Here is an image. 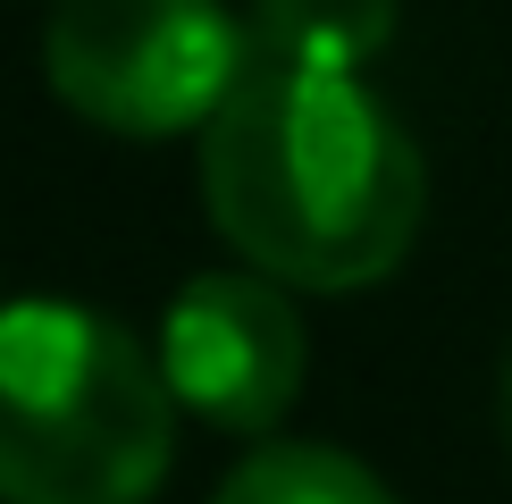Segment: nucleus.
<instances>
[{"mask_svg": "<svg viewBox=\"0 0 512 504\" xmlns=\"http://www.w3.org/2000/svg\"><path fill=\"white\" fill-rule=\"evenodd\" d=\"M202 210L252 278L345 294L412 252L429 168L361 76L261 68L202 126Z\"/></svg>", "mask_w": 512, "mask_h": 504, "instance_id": "f257e3e1", "label": "nucleus"}, {"mask_svg": "<svg viewBox=\"0 0 512 504\" xmlns=\"http://www.w3.org/2000/svg\"><path fill=\"white\" fill-rule=\"evenodd\" d=\"M177 404L118 320L59 294L0 303V504H143Z\"/></svg>", "mask_w": 512, "mask_h": 504, "instance_id": "f03ea898", "label": "nucleus"}, {"mask_svg": "<svg viewBox=\"0 0 512 504\" xmlns=\"http://www.w3.org/2000/svg\"><path fill=\"white\" fill-rule=\"evenodd\" d=\"M252 68L244 17L219 0H59L42 34V76L76 118L110 135L210 126Z\"/></svg>", "mask_w": 512, "mask_h": 504, "instance_id": "7ed1b4c3", "label": "nucleus"}, {"mask_svg": "<svg viewBox=\"0 0 512 504\" xmlns=\"http://www.w3.org/2000/svg\"><path fill=\"white\" fill-rule=\"evenodd\" d=\"M303 311L286 286L244 278V269H210L185 278L160 328V378L168 404H194L210 429L269 437L303 395Z\"/></svg>", "mask_w": 512, "mask_h": 504, "instance_id": "20e7f679", "label": "nucleus"}, {"mask_svg": "<svg viewBox=\"0 0 512 504\" xmlns=\"http://www.w3.org/2000/svg\"><path fill=\"white\" fill-rule=\"evenodd\" d=\"M403 0H252L244 34L261 68H303V76H353L395 42Z\"/></svg>", "mask_w": 512, "mask_h": 504, "instance_id": "39448f33", "label": "nucleus"}, {"mask_svg": "<svg viewBox=\"0 0 512 504\" xmlns=\"http://www.w3.org/2000/svg\"><path fill=\"white\" fill-rule=\"evenodd\" d=\"M210 504H395V488L370 471V462H353L336 446L277 437V446H252L236 471L219 479Z\"/></svg>", "mask_w": 512, "mask_h": 504, "instance_id": "423d86ee", "label": "nucleus"}, {"mask_svg": "<svg viewBox=\"0 0 512 504\" xmlns=\"http://www.w3.org/2000/svg\"><path fill=\"white\" fill-rule=\"evenodd\" d=\"M504 437H512V353H504Z\"/></svg>", "mask_w": 512, "mask_h": 504, "instance_id": "0eeeda50", "label": "nucleus"}]
</instances>
